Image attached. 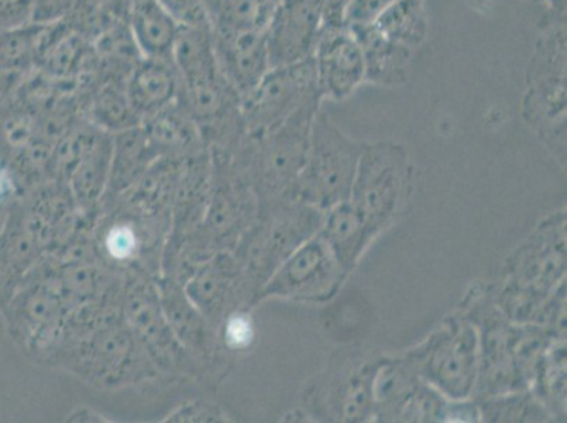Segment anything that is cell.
<instances>
[{"mask_svg":"<svg viewBox=\"0 0 567 423\" xmlns=\"http://www.w3.org/2000/svg\"><path fill=\"white\" fill-rule=\"evenodd\" d=\"M41 363L69 371L101 390L162 381L123 319L121 298L72 312L59 342Z\"/></svg>","mask_w":567,"mask_h":423,"instance_id":"cell-1","label":"cell"},{"mask_svg":"<svg viewBox=\"0 0 567 423\" xmlns=\"http://www.w3.org/2000/svg\"><path fill=\"white\" fill-rule=\"evenodd\" d=\"M121 311L162 381H205L203 371L175 337L163 311L157 278L125 272Z\"/></svg>","mask_w":567,"mask_h":423,"instance_id":"cell-2","label":"cell"},{"mask_svg":"<svg viewBox=\"0 0 567 423\" xmlns=\"http://www.w3.org/2000/svg\"><path fill=\"white\" fill-rule=\"evenodd\" d=\"M368 144L353 141L339 131L331 118L319 111L313 117L307 163L292 188L309 205L323 208L344 203L360 157Z\"/></svg>","mask_w":567,"mask_h":423,"instance_id":"cell-3","label":"cell"},{"mask_svg":"<svg viewBox=\"0 0 567 423\" xmlns=\"http://www.w3.org/2000/svg\"><path fill=\"white\" fill-rule=\"evenodd\" d=\"M10 338L41 363L63 334L71 311L53 278L40 265L2 309Z\"/></svg>","mask_w":567,"mask_h":423,"instance_id":"cell-4","label":"cell"},{"mask_svg":"<svg viewBox=\"0 0 567 423\" xmlns=\"http://www.w3.org/2000/svg\"><path fill=\"white\" fill-rule=\"evenodd\" d=\"M409 175L404 147L393 143L365 146L354 175L352 206L371 235L393 218L404 198Z\"/></svg>","mask_w":567,"mask_h":423,"instance_id":"cell-5","label":"cell"},{"mask_svg":"<svg viewBox=\"0 0 567 423\" xmlns=\"http://www.w3.org/2000/svg\"><path fill=\"white\" fill-rule=\"evenodd\" d=\"M524 115L543 133L564 131L566 117V22L543 25L530 55Z\"/></svg>","mask_w":567,"mask_h":423,"instance_id":"cell-6","label":"cell"},{"mask_svg":"<svg viewBox=\"0 0 567 423\" xmlns=\"http://www.w3.org/2000/svg\"><path fill=\"white\" fill-rule=\"evenodd\" d=\"M313 96H321L313 59L271 69L255 91L241 101L245 136L260 137L270 132Z\"/></svg>","mask_w":567,"mask_h":423,"instance_id":"cell-7","label":"cell"},{"mask_svg":"<svg viewBox=\"0 0 567 423\" xmlns=\"http://www.w3.org/2000/svg\"><path fill=\"white\" fill-rule=\"evenodd\" d=\"M183 287L215 330L229 312L256 303L257 292L231 250L216 252L200 262Z\"/></svg>","mask_w":567,"mask_h":423,"instance_id":"cell-8","label":"cell"},{"mask_svg":"<svg viewBox=\"0 0 567 423\" xmlns=\"http://www.w3.org/2000/svg\"><path fill=\"white\" fill-rule=\"evenodd\" d=\"M157 286L169 327L203 371L204 380L213 383L221 380L226 374V360L229 355L221 350L213 324L190 301L182 282L162 276Z\"/></svg>","mask_w":567,"mask_h":423,"instance_id":"cell-9","label":"cell"},{"mask_svg":"<svg viewBox=\"0 0 567 423\" xmlns=\"http://www.w3.org/2000/svg\"><path fill=\"white\" fill-rule=\"evenodd\" d=\"M323 29L313 0H281L266 28L271 69L312 59Z\"/></svg>","mask_w":567,"mask_h":423,"instance_id":"cell-10","label":"cell"},{"mask_svg":"<svg viewBox=\"0 0 567 423\" xmlns=\"http://www.w3.org/2000/svg\"><path fill=\"white\" fill-rule=\"evenodd\" d=\"M340 265L321 239L298 247L261 288L256 302L266 298H313L329 291Z\"/></svg>","mask_w":567,"mask_h":423,"instance_id":"cell-11","label":"cell"},{"mask_svg":"<svg viewBox=\"0 0 567 423\" xmlns=\"http://www.w3.org/2000/svg\"><path fill=\"white\" fill-rule=\"evenodd\" d=\"M312 59L322 100H347L365 82L362 48L348 24L324 28Z\"/></svg>","mask_w":567,"mask_h":423,"instance_id":"cell-12","label":"cell"},{"mask_svg":"<svg viewBox=\"0 0 567 423\" xmlns=\"http://www.w3.org/2000/svg\"><path fill=\"white\" fill-rule=\"evenodd\" d=\"M213 32L221 75L244 101L271 70L266 30L213 28Z\"/></svg>","mask_w":567,"mask_h":423,"instance_id":"cell-13","label":"cell"},{"mask_svg":"<svg viewBox=\"0 0 567 423\" xmlns=\"http://www.w3.org/2000/svg\"><path fill=\"white\" fill-rule=\"evenodd\" d=\"M112 134L101 132L90 149L80 158L65 183L82 218L96 220L110 183Z\"/></svg>","mask_w":567,"mask_h":423,"instance_id":"cell-14","label":"cell"},{"mask_svg":"<svg viewBox=\"0 0 567 423\" xmlns=\"http://www.w3.org/2000/svg\"><path fill=\"white\" fill-rule=\"evenodd\" d=\"M125 87L128 100L143 122L144 117L178 100L179 76L173 61L142 56L128 72Z\"/></svg>","mask_w":567,"mask_h":423,"instance_id":"cell-15","label":"cell"},{"mask_svg":"<svg viewBox=\"0 0 567 423\" xmlns=\"http://www.w3.org/2000/svg\"><path fill=\"white\" fill-rule=\"evenodd\" d=\"M142 127L158 157L185 158L209 149L197 123L178 100L144 117Z\"/></svg>","mask_w":567,"mask_h":423,"instance_id":"cell-16","label":"cell"},{"mask_svg":"<svg viewBox=\"0 0 567 423\" xmlns=\"http://www.w3.org/2000/svg\"><path fill=\"white\" fill-rule=\"evenodd\" d=\"M348 25L362 48L365 82L394 87L409 80L414 51L384 38L371 23Z\"/></svg>","mask_w":567,"mask_h":423,"instance_id":"cell-17","label":"cell"},{"mask_svg":"<svg viewBox=\"0 0 567 423\" xmlns=\"http://www.w3.org/2000/svg\"><path fill=\"white\" fill-rule=\"evenodd\" d=\"M127 24L144 59L172 61L183 25L162 0H133Z\"/></svg>","mask_w":567,"mask_h":423,"instance_id":"cell-18","label":"cell"},{"mask_svg":"<svg viewBox=\"0 0 567 423\" xmlns=\"http://www.w3.org/2000/svg\"><path fill=\"white\" fill-rule=\"evenodd\" d=\"M157 158L158 154L142 125L112 134L110 183L101 209L131 189Z\"/></svg>","mask_w":567,"mask_h":423,"instance_id":"cell-19","label":"cell"},{"mask_svg":"<svg viewBox=\"0 0 567 423\" xmlns=\"http://www.w3.org/2000/svg\"><path fill=\"white\" fill-rule=\"evenodd\" d=\"M81 110L87 122L110 134L142 125V117L128 100L122 79L97 82L81 102Z\"/></svg>","mask_w":567,"mask_h":423,"instance_id":"cell-20","label":"cell"},{"mask_svg":"<svg viewBox=\"0 0 567 423\" xmlns=\"http://www.w3.org/2000/svg\"><path fill=\"white\" fill-rule=\"evenodd\" d=\"M179 85L220 79L213 25H183L172 56Z\"/></svg>","mask_w":567,"mask_h":423,"instance_id":"cell-21","label":"cell"},{"mask_svg":"<svg viewBox=\"0 0 567 423\" xmlns=\"http://www.w3.org/2000/svg\"><path fill=\"white\" fill-rule=\"evenodd\" d=\"M371 24L384 38L415 51L430 33L425 0H394Z\"/></svg>","mask_w":567,"mask_h":423,"instance_id":"cell-22","label":"cell"},{"mask_svg":"<svg viewBox=\"0 0 567 423\" xmlns=\"http://www.w3.org/2000/svg\"><path fill=\"white\" fill-rule=\"evenodd\" d=\"M473 339V334L465 330L451 342H443L432 360V374L437 383L456 396L466 394L471 385L476 350V340Z\"/></svg>","mask_w":567,"mask_h":423,"instance_id":"cell-23","label":"cell"},{"mask_svg":"<svg viewBox=\"0 0 567 423\" xmlns=\"http://www.w3.org/2000/svg\"><path fill=\"white\" fill-rule=\"evenodd\" d=\"M371 234L352 205L339 204L324 226L323 240L331 247L334 257L344 270L358 260Z\"/></svg>","mask_w":567,"mask_h":423,"instance_id":"cell-24","label":"cell"},{"mask_svg":"<svg viewBox=\"0 0 567 423\" xmlns=\"http://www.w3.org/2000/svg\"><path fill=\"white\" fill-rule=\"evenodd\" d=\"M133 0H79L66 23L87 40L94 41L117 23H127Z\"/></svg>","mask_w":567,"mask_h":423,"instance_id":"cell-25","label":"cell"},{"mask_svg":"<svg viewBox=\"0 0 567 423\" xmlns=\"http://www.w3.org/2000/svg\"><path fill=\"white\" fill-rule=\"evenodd\" d=\"M40 29L41 25L32 23L0 34V72L23 79L35 70Z\"/></svg>","mask_w":567,"mask_h":423,"instance_id":"cell-26","label":"cell"},{"mask_svg":"<svg viewBox=\"0 0 567 423\" xmlns=\"http://www.w3.org/2000/svg\"><path fill=\"white\" fill-rule=\"evenodd\" d=\"M221 350L228 355L247 352L256 340V324L249 308H237L221 319L218 330Z\"/></svg>","mask_w":567,"mask_h":423,"instance_id":"cell-27","label":"cell"},{"mask_svg":"<svg viewBox=\"0 0 567 423\" xmlns=\"http://www.w3.org/2000/svg\"><path fill=\"white\" fill-rule=\"evenodd\" d=\"M166 422H229L219 405L205 400L184 402L167 416Z\"/></svg>","mask_w":567,"mask_h":423,"instance_id":"cell-28","label":"cell"},{"mask_svg":"<svg viewBox=\"0 0 567 423\" xmlns=\"http://www.w3.org/2000/svg\"><path fill=\"white\" fill-rule=\"evenodd\" d=\"M32 22L39 25L63 23L74 12L79 0H30Z\"/></svg>","mask_w":567,"mask_h":423,"instance_id":"cell-29","label":"cell"},{"mask_svg":"<svg viewBox=\"0 0 567 423\" xmlns=\"http://www.w3.org/2000/svg\"><path fill=\"white\" fill-rule=\"evenodd\" d=\"M162 2L182 25L210 24L208 0H162Z\"/></svg>","mask_w":567,"mask_h":423,"instance_id":"cell-30","label":"cell"},{"mask_svg":"<svg viewBox=\"0 0 567 423\" xmlns=\"http://www.w3.org/2000/svg\"><path fill=\"white\" fill-rule=\"evenodd\" d=\"M32 23L30 0H0V34L14 32Z\"/></svg>","mask_w":567,"mask_h":423,"instance_id":"cell-31","label":"cell"},{"mask_svg":"<svg viewBox=\"0 0 567 423\" xmlns=\"http://www.w3.org/2000/svg\"><path fill=\"white\" fill-rule=\"evenodd\" d=\"M394 0H352L350 3L347 24L371 23Z\"/></svg>","mask_w":567,"mask_h":423,"instance_id":"cell-32","label":"cell"},{"mask_svg":"<svg viewBox=\"0 0 567 423\" xmlns=\"http://www.w3.org/2000/svg\"><path fill=\"white\" fill-rule=\"evenodd\" d=\"M321 13L324 28L347 24V14L352 0H313Z\"/></svg>","mask_w":567,"mask_h":423,"instance_id":"cell-33","label":"cell"},{"mask_svg":"<svg viewBox=\"0 0 567 423\" xmlns=\"http://www.w3.org/2000/svg\"><path fill=\"white\" fill-rule=\"evenodd\" d=\"M66 421L70 422H105L103 416L97 415L95 411L90 410V407H76L72 414L66 417Z\"/></svg>","mask_w":567,"mask_h":423,"instance_id":"cell-34","label":"cell"},{"mask_svg":"<svg viewBox=\"0 0 567 423\" xmlns=\"http://www.w3.org/2000/svg\"><path fill=\"white\" fill-rule=\"evenodd\" d=\"M271 2L280 3V2H281V0H271Z\"/></svg>","mask_w":567,"mask_h":423,"instance_id":"cell-35","label":"cell"}]
</instances>
